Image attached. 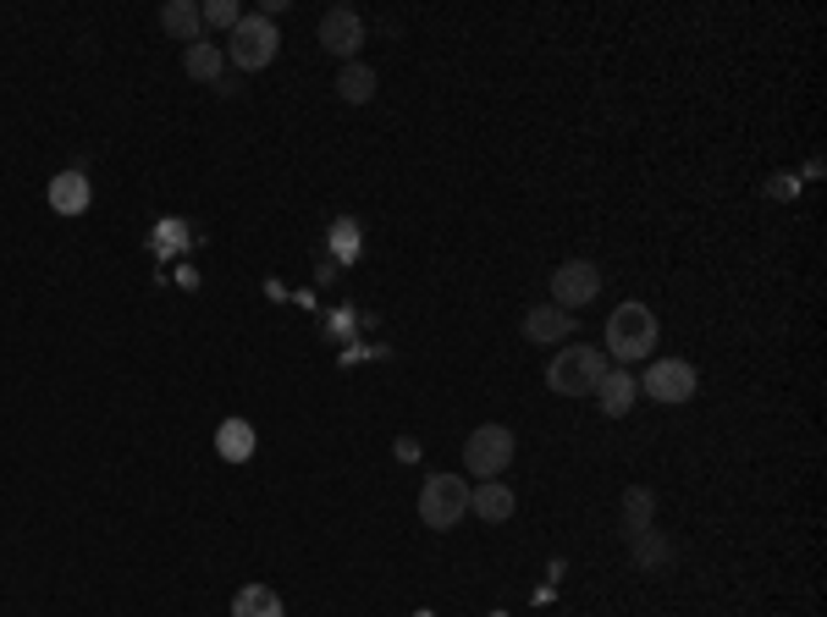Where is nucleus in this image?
<instances>
[{
	"label": "nucleus",
	"instance_id": "nucleus-19",
	"mask_svg": "<svg viewBox=\"0 0 827 617\" xmlns=\"http://www.w3.org/2000/svg\"><path fill=\"white\" fill-rule=\"evenodd\" d=\"M337 95H342L348 106L375 100V73H370L364 62H342V73H337Z\"/></svg>",
	"mask_w": 827,
	"mask_h": 617
},
{
	"label": "nucleus",
	"instance_id": "nucleus-16",
	"mask_svg": "<svg viewBox=\"0 0 827 617\" xmlns=\"http://www.w3.org/2000/svg\"><path fill=\"white\" fill-rule=\"evenodd\" d=\"M216 452H221L227 463H249V458H254V425H249V419H221Z\"/></svg>",
	"mask_w": 827,
	"mask_h": 617
},
{
	"label": "nucleus",
	"instance_id": "nucleus-12",
	"mask_svg": "<svg viewBox=\"0 0 827 617\" xmlns=\"http://www.w3.org/2000/svg\"><path fill=\"white\" fill-rule=\"evenodd\" d=\"M635 392H640V386H635V375H624V370H607V375H602V386H596L591 397L602 403V414H607V419H624V414L635 408Z\"/></svg>",
	"mask_w": 827,
	"mask_h": 617
},
{
	"label": "nucleus",
	"instance_id": "nucleus-24",
	"mask_svg": "<svg viewBox=\"0 0 827 617\" xmlns=\"http://www.w3.org/2000/svg\"><path fill=\"white\" fill-rule=\"evenodd\" d=\"M492 617H508V612H492Z\"/></svg>",
	"mask_w": 827,
	"mask_h": 617
},
{
	"label": "nucleus",
	"instance_id": "nucleus-18",
	"mask_svg": "<svg viewBox=\"0 0 827 617\" xmlns=\"http://www.w3.org/2000/svg\"><path fill=\"white\" fill-rule=\"evenodd\" d=\"M651 518H657V496H651V485H629V491H624V535L657 529Z\"/></svg>",
	"mask_w": 827,
	"mask_h": 617
},
{
	"label": "nucleus",
	"instance_id": "nucleus-17",
	"mask_svg": "<svg viewBox=\"0 0 827 617\" xmlns=\"http://www.w3.org/2000/svg\"><path fill=\"white\" fill-rule=\"evenodd\" d=\"M232 617H287V612H282V595L271 584H243L232 601Z\"/></svg>",
	"mask_w": 827,
	"mask_h": 617
},
{
	"label": "nucleus",
	"instance_id": "nucleus-14",
	"mask_svg": "<svg viewBox=\"0 0 827 617\" xmlns=\"http://www.w3.org/2000/svg\"><path fill=\"white\" fill-rule=\"evenodd\" d=\"M221 67H227V51L210 45V40H199V45L183 51V73H188L194 84H221Z\"/></svg>",
	"mask_w": 827,
	"mask_h": 617
},
{
	"label": "nucleus",
	"instance_id": "nucleus-20",
	"mask_svg": "<svg viewBox=\"0 0 827 617\" xmlns=\"http://www.w3.org/2000/svg\"><path fill=\"white\" fill-rule=\"evenodd\" d=\"M199 23H205V29H227V34H232V29L243 23V12H238V0H205V7H199Z\"/></svg>",
	"mask_w": 827,
	"mask_h": 617
},
{
	"label": "nucleus",
	"instance_id": "nucleus-6",
	"mask_svg": "<svg viewBox=\"0 0 827 617\" xmlns=\"http://www.w3.org/2000/svg\"><path fill=\"white\" fill-rule=\"evenodd\" d=\"M596 293H602V271L591 265V260H569V265H558L552 271V304L558 309H585V304H596Z\"/></svg>",
	"mask_w": 827,
	"mask_h": 617
},
{
	"label": "nucleus",
	"instance_id": "nucleus-9",
	"mask_svg": "<svg viewBox=\"0 0 827 617\" xmlns=\"http://www.w3.org/2000/svg\"><path fill=\"white\" fill-rule=\"evenodd\" d=\"M51 210L56 216H89V199H95V188H89V177L84 172H62V177H51Z\"/></svg>",
	"mask_w": 827,
	"mask_h": 617
},
{
	"label": "nucleus",
	"instance_id": "nucleus-1",
	"mask_svg": "<svg viewBox=\"0 0 827 617\" xmlns=\"http://www.w3.org/2000/svg\"><path fill=\"white\" fill-rule=\"evenodd\" d=\"M618 364H635V359H651L657 353V315L646 304H618V315L607 320V348Z\"/></svg>",
	"mask_w": 827,
	"mask_h": 617
},
{
	"label": "nucleus",
	"instance_id": "nucleus-23",
	"mask_svg": "<svg viewBox=\"0 0 827 617\" xmlns=\"http://www.w3.org/2000/svg\"><path fill=\"white\" fill-rule=\"evenodd\" d=\"M337 249H342V254H359V232H353V227H337Z\"/></svg>",
	"mask_w": 827,
	"mask_h": 617
},
{
	"label": "nucleus",
	"instance_id": "nucleus-21",
	"mask_svg": "<svg viewBox=\"0 0 827 617\" xmlns=\"http://www.w3.org/2000/svg\"><path fill=\"white\" fill-rule=\"evenodd\" d=\"M155 249H161V254H172V249L183 254V249H188V227H183V221H161V232H155Z\"/></svg>",
	"mask_w": 827,
	"mask_h": 617
},
{
	"label": "nucleus",
	"instance_id": "nucleus-5",
	"mask_svg": "<svg viewBox=\"0 0 827 617\" xmlns=\"http://www.w3.org/2000/svg\"><path fill=\"white\" fill-rule=\"evenodd\" d=\"M508 463H514V430H508V425H481V430H470V441H464V469H470L475 480H497Z\"/></svg>",
	"mask_w": 827,
	"mask_h": 617
},
{
	"label": "nucleus",
	"instance_id": "nucleus-13",
	"mask_svg": "<svg viewBox=\"0 0 827 617\" xmlns=\"http://www.w3.org/2000/svg\"><path fill=\"white\" fill-rule=\"evenodd\" d=\"M161 29H166L172 40H183V45H199V40H205V23H199L194 0H166V7H161Z\"/></svg>",
	"mask_w": 827,
	"mask_h": 617
},
{
	"label": "nucleus",
	"instance_id": "nucleus-2",
	"mask_svg": "<svg viewBox=\"0 0 827 617\" xmlns=\"http://www.w3.org/2000/svg\"><path fill=\"white\" fill-rule=\"evenodd\" d=\"M607 375V353L602 348H563L552 364H547V386L558 397H591Z\"/></svg>",
	"mask_w": 827,
	"mask_h": 617
},
{
	"label": "nucleus",
	"instance_id": "nucleus-7",
	"mask_svg": "<svg viewBox=\"0 0 827 617\" xmlns=\"http://www.w3.org/2000/svg\"><path fill=\"white\" fill-rule=\"evenodd\" d=\"M695 386H701V375H695V364H684V359H657V364L646 370V392H651L657 403H690Z\"/></svg>",
	"mask_w": 827,
	"mask_h": 617
},
{
	"label": "nucleus",
	"instance_id": "nucleus-15",
	"mask_svg": "<svg viewBox=\"0 0 827 617\" xmlns=\"http://www.w3.org/2000/svg\"><path fill=\"white\" fill-rule=\"evenodd\" d=\"M629 557L640 573H662L673 562V546L662 540V529H640V535H629Z\"/></svg>",
	"mask_w": 827,
	"mask_h": 617
},
{
	"label": "nucleus",
	"instance_id": "nucleus-4",
	"mask_svg": "<svg viewBox=\"0 0 827 617\" xmlns=\"http://www.w3.org/2000/svg\"><path fill=\"white\" fill-rule=\"evenodd\" d=\"M470 513V485L459 474H431L420 485V524L426 529H459Z\"/></svg>",
	"mask_w": 827,
	"mask_h": 617
},
{
	"label": "nucleus",
	"instance_id": "nucleus-10",
	"mask_svg": "<svg viewBox=\"0 0 827 617\" xmlns=\"http://www.w3.org/2000/svg\"><path fill=\"white\" fill-rule=\"evenodd\" d=\"M569 331H574V315H569V309H558V304H541V309H530V315H525V337H530V342H541V348L569 342Z\"/></svg>",
	"mask_w": 827,
	"mask_h": 617
},
{
	"label": "nucleus",
	"instance_id": "nucleus-8",
	"mask_svg": "<svg viewBox=\"0 0 827 617\" xmlns=\"http://www.w3.org/2000/svg\"><path fill=\"white\" fill-rule=\"evenodd\" d=\"M320 45H326L331 56H342V62H359V45H364V18H359L353 7H331V12L320 18Z\"/></svg>",
	"mask_w": 827,
	"mask_h": 617
},
{
	"label": "nucleus",
	"instance_id": "nucleus-11",
	"mask_svg": "<svg viewBox=\"0 0 827 617\" xmlns=\"http://www.w3.org/2000/svg\"><path fill=\"white\" fill-rule=\"evenodd\" d=\"M514 507H519V496H514L508 485H497V480L470 485V513H481V524H508Z\"/></svg>",
	"mask_w": 827,
	"mask_h": 617
},
{
	"label": "nucleus",
	"instance_id": "nucleus-22",
	"mask_svg": "<svg viewBox=\"0 0 827 617\" xmlns=\"http://www.w3.org/2000/svg\"><path fill=\"white\" fill-rule=\"evenodd\" d=\"M794 194H800V177H794V172H772L767 199H794Z\"/></svg>",
	"mask_w": 827,
	"mask_h": 617
},
{
	"label": "nucleus",
	"instance_id": "nucleus-3",
	"mask_svg": "<svg viewBox=\"0 0 827 617\" xmlns=\"http://www.w3.org/2000/svg\"><path fill=\"white\" fill-rule=\"evenodd\" d=\"M276 51H282V34H276L271 18H243V23L227 34V62H232L238 73H265V67L276 62Z\"/></svg>",
	"mask_w": 827,
	"mask_h": 617
}]
</instances>
